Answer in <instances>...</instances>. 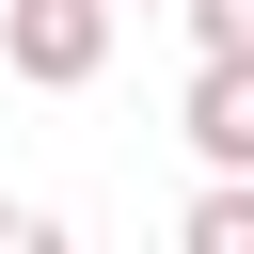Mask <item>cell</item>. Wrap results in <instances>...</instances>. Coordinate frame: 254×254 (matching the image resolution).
Wrapping results in <instances>:
<instances>
[{
    "label": "cell",
    "instance_id": "4",
    "mask_svg": "<svg viewBox=\"0 0 254 254\" xmlns=\"http://www.w3.org/2000/svg\"><path fill=\"white\" fill-rule=\"evenodd\" d=\"M190 16V48H254V0H175Z\"/></svg>",
    "mask_w": 254,
    "mask_h": 254
},
{
    "label": "cell",
    "instance_id": "2",
    "mask_svg": "<svg viewBox=\"0 0 254 254\" xmlns=\"http://www.w3.org/2000/svg\"><path fill=\"white\" fill-rule=\"evenodd\" d=\"M175 127H190V143H206L222 175H254V48H206V64H190V111H175Z\"/></svg>",
    "mask_w": 254,
    "mask_h": 254
},
{
    "label": "cell",
    "instance_id": "1",
    "mask_svg": "<svg viewBox=\"0 0 254 254\" xmlns=\"http://www.w3.org/2000/svg\"><path fill=\"white\" fill-rule=\"evenodd\" d=\"M0 64H16L32 95H79V79L111 64V0H0Z\"/></svg>",
    "mask_w": 254,
    "mask_h": 254
},
{
    "label": "cell",
    "instance_id": "5",
    "mask_svg": "<svg viewBox=\"0 0 254 254\" xmlns=\"http://www.w3.org/2000/svg\"><path fill=\"white\" fill-rule=\"evenodd\" d=\"M127 16H143V0H127Z\"/></svg>",
    "mask_w": 254,
    "mask_h": 254
},
{
    "label": "cell",
    "instance_id": "3",
    "mask_svg": "<svg viewBox=\"0 0 254 254\" xmlns=\"http://www.w3.org/2000/svg\"><path fill=\"white\" fill-rule=\"evenodd\" d=\"M190 254H254V175H222V190L190 206Z\"/></svg>",
    "mask_w": 254,
    "mask_h": 254
}]
</instances>
